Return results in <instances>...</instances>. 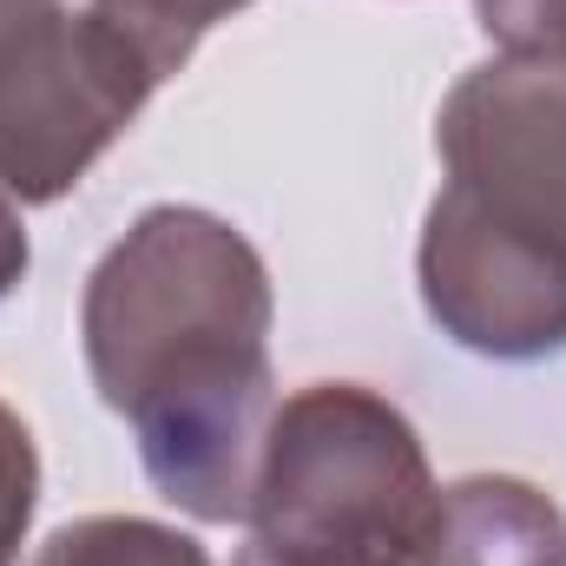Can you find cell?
Masks as SVG:
<instances>
[{
    "label": "cell",
    "mask_w": 566,
    "mask_h": 566,
    "mask_svg": "<svg viewBox=\"0 0 566 566\" xmlns=\"http://www.w3.org/2000/svg\"><path fill=\"white\" fill-rule=\"evenodd\" d=\"M474 20L494 40V53L566 66V0H474Z\"/></svg>",
    "instance_id": "9"
},
{
    "label": "cell",
    "mask_w": 566,
    "mask_h": 566,
    "mask_svg": "<svg viewBox=\"0 0 566 566\" xmlns=\"http://www.w3.org/2000/svg\"><path fill=\"white\" fill-rule=\"evenodd\" d=\"M441 191L428 198L416 283L428 323L488 356L566 349V66L494 53L468 66L441 113Z\"/></svg>",
    "instance_id": "2"
},
{
    "label": "cell",
    "mask_w": 566,
    "mask_h": 566,
    "mask_svg": "<svg viewBox=\"0 0 566 566\" xmlns=\"http://www.w3.org/2000/svg\"><path fill=\"white\" fill-rule=\"evenodd\" d=\"M441 514L416 422L369 382L283 396L244 514V547L271 566H409Z\"/></svg>",
    "instance_id": "3"
},
{
    "label": "cell",
    "mask_w": 566,
    "mask_h": 566,
    "mask_svg": "<svg viewBox=\"0 0 566 566\" xmlns=\"http://www.w3.org/2000/svg\"><path fill=\"white\" fill-rule=\"evenodd\" d=\"M27 264H33V244H27V218H20V205L0 191V303L20 290Z\"/></svg>",
    "instance_id": "10"
},
{
    "label": "cell",
    "mask_w": 566,
    "mask_h": 566,
    "mask_svg": "<svg viewBox=\"0 0 566 566\" xmlns=\"http://www.w3.org/2000/svg\"><path fill=\"white\" fill-rule=\"evenodd\" d=\"M165 86L158 60L99 7L60 0L0 33V191L60 205Z\"/></svg>",
    "instance_id": "4"
},
{
    "label": "cell",
    "mask_w": 566,
    "mask_h": 566,
    "mask_svg": "<svg viewBox=\"0 0 566 566\" xmlns=\"http://www.w3.org/2000/svg\"><path fill=\"white\" fill-rule=\"evenodd\" d=\"M231 566H271V560H258V554L244 547V554H238V560H231ZM409 566H422V560H409Z\"/></svg>",
    "instance_id": "12"
},
{
    "label": "cell",
    "mask_w": 566,
    "mask_h": 566,
    "mask_svg": "<svg viewBox=\"0 0 566 566\" xmlns=\"http://www.w3.org/2000/svg\"><path fill=\"white\" fill-rule=\"evenodd\" d=\"M33 507H40V448H33V428L0 402V566L20 560Z\"/></svg>",
    "instance_id": "8"
},
{
    "label": "cell",
    "mask_w": 566,
    "mask_h": 566,
    "mask_svg": "<svg viewBox=\"0 0 566 566\" xmlns=\"http://www.w3.org/2000/svg\"><path fill=\"white\" fill-rule=\"evenodd\" d=\"M46 7H60V0H0V33H13L20 20H33V13H46Z\"/></svg>",
    "instance_id": "11"
},
{
    "label": "cell",
    "mask_w": 566,
    "mask_h": 566,
    "mask_svg": "<svg viewBox=\"0 0 566 566\" xmlns=\"http://www.w3.org/2000/svg\"><path fill=\"white\" fill-rule=\"evenodd\" d=\"M99 7L139 40L145 53L158 60V73L171 80V73H185V60L198 53V40H205L218 20L244 13L251 0H99Z\"/></svg>",
    "instance_id": "7"
},
{
    "label": "cell",
    "mask_w": 566,
    "mask_h": 566,
    "mask_svg": "<svg viewBox=\"0 0 566 566\" xmlns=\"http://www.w3.org/2000/svg\"><path fill=\"white\" fill-rule=\"evenodd\" d=\"M33 566H211V554L178 534L171 521H145V514H86L66 521L40 541Z\"/></svg>",
    "instance_id": "6"
},
{
    "label": "cell",
    "mask_w": 566,
    "mask_h": 566,
    "mask_svg": "<svg viewBox=\"0 0 566 566\" xmlns=\"http://www.w3.org/2000/svg\"><path fill=\"white\" fill-rule=\"evenodd\" d=\"M422 566H566V507L527 474L441 481Z\"/></svg>",
    "instance_id": "5"
},
{
    "label": "cell",
    "mask_w": 566,
    "mask_h": 566,
    "mask_svg": "<svg viewBox=\"0 0 566 566\" xmlns=\"http://www.w3.org/2000/svg\"><path fill=\"white\" fill-rule=\"evenodd\" d=\"M271 323L277 290L258 244L205 205H145L80 296L99 402L133 428L151 488L205 527L251 514L277 416Z\"/></svg>",
    "instance_id": "1"
}]
</instances>
